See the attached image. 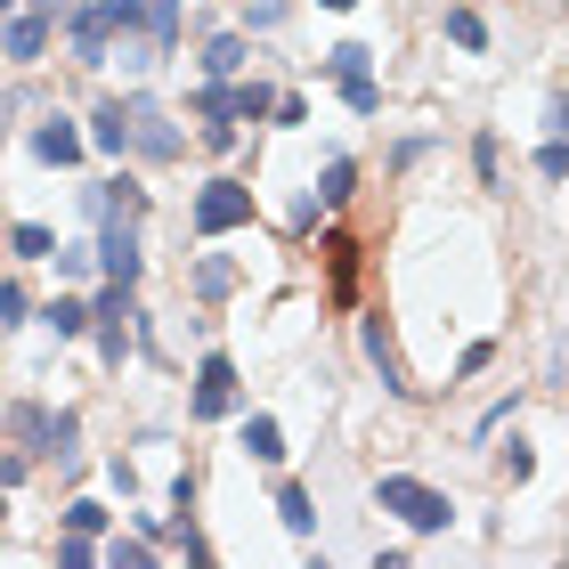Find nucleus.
Wrapping results in <instances>:
<instances>
[{
    "label": "nucleus",
    "instance_id": "nucleus-1",
    "mask_svg": "<svg viewBox=\"0 0 569 569\" xmlns=\"http://www.w3.org/2000/svg\"><path fill=\"white\" fill-rule=\"evenodd\" d=\"M375 505H382V512H399V521H407V529H423V537L456 521V505L439 497V488H423V480H407V472H391V480H382V488H375Z\"/></svg>",
    "mask_w": 569,
    "mask_h": 569
},
{
    "label": "nucleus",
    "instance_id": "nucleus-2",
    "mask_svg": "<svg viewBox=\"0 0 569 569\" xmlns=\"http://www.w3.org/2000/svg\"><path fill=\"white\" fill-rule=\"evenodd\" d=\"M252 220V188H237V179H212V188L196 196V228L203 237H228V228Z\"/></svg>",
    "mask_w": 569,
    "mask_h": 569
},
{
    "label": "nucleus",
    "instance_id": "nucleus-3",
    "mask_svg": "<svg viewBox=\"0 0 569 569\" xmlns=\"http://www.w3.org/2000/svg\"><path fill=\"white\" fill-rule=\"evenodd\" d=\"M90 326H98L107 367H122V350H131V284H107V293L90 301Z\"/></svg>",
    "mask_w": 569,
    "mask_h": 569
},
{
    "label": "nucleus",
    "instance_id": "nucleus-4",
    "mask_svg": "<svg viewBox=\"0 0 569 569\" xmlns=\"http://www.w3.org/2000/svg\"><path fill=\"white\" fill-rule=\"evenodd\" d=\"M90 261L107 269L114 284H139V220H122V212H107V237L90 244Z\"/></svg>",
    "mask_w": 569,
    "mask_h": 569
},
{
    "label": "nucleus",
    "instance_id": "nucleus-5",
    "mask_svg": "<svg viewBox=\"0 0 569 569\" xmlns=\"http://www.w3.org/2000/svg\"><path fill=\"white\" fill-rule=\"evenodd\" d=\"M73 66H107V49H114V17H107V0H90V9H73Z\"/></svg>",
    "mask_w": 569,
    "mask_h": 569
},
{
    "label": "nucleus",
    "instance_id": "nucleus-6",
    "mask_svg": "<svg viewBox=\"0 0 569 569\" xmlns=\"http://www.w3.org/2000/svg\"><path fill=\"white\" fill-rule=\"evenodd\" d=\"M358 342H367V358H375V375H382V391L416 399V382H407V367H399V342H391V326H382V318H367V326H358Z\"/></svg>",
    "mask_w": 569,
    "mask_h": 569
},
{
    "label": "nucleus",
    "instance_id": "nucleus-7",
    "mask_svg": "<svg viewBox=\"0 0 569 569\" xmlns=\"http://www.w3.org/2000/svg\"><path fill=\"white\" fill-rule=\"evenodd\" d=\"M228 407H237V367H228V358H203L196 367V416L212 423V416H228Z\"/></svg>",
    "mask_w": 569,
    "mask_h": 569
},
{
    "label": "nucleus",
    "instance_id": "nucleus-8",
    "mask_svg": "<svg viewBox=\"0 0 569 569\" xmlns=\"http://www.w3.org/2000/svg\"><path fill=\"white\" fill-rule=\"evenodd\" d=\"M131 147L147 154V163H171V154H179V131H171L154 107H131Z\"/></svg>",
    "mask_w": 569,
    "mask_h": 569
},
{
    "label": "nucleus",
    "instance_id": "nucleus-9",
    "mask_svg": "<svg viewBox=\"0 0 569 569\" xmlns=\"http://www.w3.org/2000/svg\"><path fill=\"white\" fill-rule=\"evenodd\" d=\"M90 147L98 154H131V107H122V98H107V107L90 114Z\"/></svg>",
    "mask_w": 569,
    "mask_h": 569
},
{
    "label": "nucleus",
    "instance_id": "nucleus-10",
    "mask_svg": "<svg viewBox=\"0 0 569 569\" xmlns=\"http://www.w3.org/2000/svg\"><path fill=\"white\" fill-rule=\"evenodd\" d=\"M33 154H41V163H82V131H73L66 114H49L33 131Z\"/></svg>",
    "mask_w": 569,
    "mask_h": 569
},
{
    "label": "nucleus",
    "instance_id": "nucleus-11",
    "mask_svg": "<svg viewBox=\"0 0 569 569\" xmlns=\"http://www.w3.org/2000/svg\"><path fill=\"white\" fill-rule=\"evenodd\" d=\"M326 284H333V301L358 293V237H326Z\"/></svg>",
    "mask_w": 569,
    "mask_h": 569
},
{
    "label": "nucleus",
    "instance_id": "nucleus-12",
    "mask_svg": "<svg viewBox=\"0 0 569 569\" xmlns=\"http://www.w3.org/2000/svg\"><path fill=\"white\" fill-rule=\"evenodd\" d=\"M0 49H9L17 66H33L49 49V17H9V33H0Z\"/></svg>",
    "mask_w": 569,
    "mask_h": 569
},
{
    "label": "nucleus",
    "instance_id": "nucleus-13",
    "mask_svg": "<svg viewBox=\"0 0 569 569\" xmlns=\"http://www.w3.org/2000/svg\"><path fill=\"white\" fill-rule=\"evenodd\" d=\"M244 58H252V41H244V33H220L212 49H203V73H212V82H228V73H244Z\"/></svg>",
    "mask_w": 569,
    "mask_h": 569
},
{
    "label": "nucleus",
    "instance_id": "nucleus-14",
    "mask_svg": "<svg viewBox=\"0 0 569 569\" xmlns=\"http://www.w3.org/2000/svg\"><path fill=\"white\" fill-rule=\"evenodd\" d=\"M196 293H203V301H228V293H237V261L203 252V261H196Z\"/></svg>",
    "mask_w": 569,
    "mask_h": 569
},
{
    "label": "nucleus",
    "instance_id": "nucleus-15",
    "mask_svg": "<svg viewBox=\"0 0 569 569\" xmlns=\"http://www.w3.org/2000/svg\"><path fill=\"white\" fill-rule=\"evenodd\" d=\"M277 512H284V529H293V537L318 529V505H309V488H301V480H284V488H277Z\"/></svg>",
    "mask_w": 569,
    "mask_h": 569
},
{
    "label": "nucleus",
    "instance_id": "nucleus-16",
    "mask_svg": "<svg viewBox=\"0 0 569 569\" xmlns=\"http://www.w3.org/2000/svg\"><path fill=\"white\" fill-rule=\"evenodd\" d=\"M41 318H49V333H58V342H73V333H90V301H66V293H58Z\"/></svg>",
    "mask_w": 569,
    "mask_h": 569
},
{
    "label": "nucleus",
    "instance_id": "nucleus-17",
    "mask_svg": "<svg viewBox=\"0 0 569 569\" xmlns=\"http://www.w3.org/2000/svg\"><path fill=\"white\" fill-rule=\"evenodd\" d=\"M139 17H147V41H154V49L179 41V0H139Z\"/></svg>",
    "mask_w": 569,
    "mask_h": 569
},
{
    "label": "nucleus",
    "instance_id": "nucleus-18",
    "mask_svg": "<svg viewBox=\"0 0 569 569\" xmlns=\"http://www.w3.org/2000/svg\"><path fill=\"white\" fill-rule=\"evenodd\" d=\"M277 107V90L269 82H237V90H228V114H237V122H261Z\"/></svg>",
    "mask_w": 569,
    "mask_h": 569
},
{
    "label": "nucleus",
    "instance_id": "nucleus-19",
    "mask_svg": "<svg viewBox=\"0 0 569 569\" xmlns=\"http://www.w3.org/2000/svg\"><path fill=\"white\" fill-rule=\"evenodd\" d=\"M9 244H17V261H49V252H58V237H49L41 220H24V228H9Z\"/></svg>",
    "mask_w": 569,
    "mask_h": 569
},
{
    "label": "nucleus",
    "instance_id": "nucleus-20",
    "mask_svg": "<svg viewBox=\"0 0 569 569\" xmlns=\"http://www.w3.org/2000/svg\"><path fill=\"white\" fill-rule=\"evenodd\" d=\"M9 431L24 439V456H41V431H49V416H41L33 399H24V407H9Z\"/></svg>",
    "mask_w": 569,
    "mask_h": 569
},
{
    "label": "nucleus",
    "instance_id": "nucleus-21",
    "mask_svg": "<svg viewBox=\"0 0 569 569\" xmlns=\"http://www.w3.org/2000/svg\"><path fill=\"white\" fill-rule=\"evenodd\" d=\"M73 439H82V423H73V416H49V431H41V456L73 463Z\"/></svg>",
    "mask_w": 569,
    "mask_h": 569
},
{
    "label": "nucleus",
    "instance_id": "nucleus-22",
    "mask_svg": "<svg viewBox=\"0 0 569 569\" xmlns=\"http://www.w3.org/2000/svg\"><path fill=\"white\" fill-rule=\"evenodd\" d=\"M358 196V163H326V179H318V203H350Z\"/></svg>",
    "mask_w": 569,
    "mask_h": 569
},
{
    "label": "nucleus",
    "instance_id": "nucleus-23",
    "mask_svg": "<svg viewBox=\"0 0 569 569\" xmlns=\"http://www.w3.org/2000/svg\"><path fill=\"white\" fill-rule=\"evenodd\" d=\"M244 448L261 456V463H277V456H284V431H277L269 416H252V423H244Z\"/></svg>",
    "mask_w": 569,
    "mask_h": 569
},
{
    "label": "nucleus",
    "instance_id": "nucleus-24",
    "mask_svg": "<svg viewBox=\"0 0 569 569\" xmlns=\"http://www.w3.org/2000/svg\"><path fill=\"white\" fill-rule=\"evenodd\" d=\"M98 561H114V569H154V546H147V537H114Z\"/></svg>",
    "mask_w": 569,
    "mask_h": 569
},
{
    "label": "nucleus",
    "instance_id": "nucleus-25",
    "mask_svg": "<svg viewBox=\"0 0 569 569\" xmlns=\"http://www.w3.org/2000/svg\"><path fill=\"white\" fill-rule=\"evenodd\" d=\"M342 98H350V114H375V107H382L375 73H342Z\"/></svg>",
    "mask_w": 569,
    "mask_h": 569
},
{
    "label": "nucleus",
    "instance_id": "nucleus-26",
    "mask_svg": "<svg viewBox=\"0 0 569 569\" xmlns=\"http://www.w3.org/2000/svg\"><path fill=\"white\" fill-rule=\"evenodd\" d=\"M448 41H456V49H480V41H488V24H480L472 9H448Z\"/></svg>",
    "mask_w": 569,
    "mask_h": 569
},
{
    "label": "nucleus",
    "instance_id": "nucleus-27",
    "mask_svg": "<svg viewBox=\"0 0 569 569\" xmlns=\"http://www.w3.org/2000/svg\"><path fill=\"white\" fill-rule=\"evenodd\" d=\"M58 561H66V569H90V561H98V546H90L82 529H66V537H58Z\"/></svg>",
    "mask_w": 569,
    "mask_h": 569
},
{
    "label": "nucleus",
    "instance_id": "nucleus-28",
    "mask_svg": "<svg viewBox=\"0 0 569 569\" xmlns=\"http://www.w3.org/2000/svg\"><path fill=\"white\" fill-rule=\"evenodd\" d=\"M66 529H82V537H98V529H107V505H90V497H82V505H66Z\"/></svg>",
    "mask_w": 569,
    "mask_h": 569
},
{
    "label": "nucleus",
    "instance_id": "nucleus-29",
    "mask_svg": "<svg viewBox=\"0 0 569 569\" xmlns=\"http://www.w3.org/2000/svg\"><path fill=\"white\" fill-rule=\"evenodd\" d=\"M472 171H480V188H497V139H488V131L472 139Z\"/></svg>",
    "mask_w": 569,
    "mask_h": 569
},
{
    "label": "nucleus",
    "instance_id": "nucleus-30",
    "mask_svg": "<svg viewBox=\"0 0 569 569\" xmlns=\"http://www.w3.org/2000/svg\"><path fill=\"white\" fill-rule=\"evenodd\" d=\"M196 114H203V122H220V114H228V90H220V82H203V90H196Z\"/></svg>",
    "mask_w": 569,
    "mask_h": 569
},
{
    "label": "nucleus",
    "instance_id": "nucleus-31",
    "mask_svg": "<svg viewBox=\"0 0 569 569\" xmlns=\"http://www.w3.org/2000/svg\"><path fill=\"white\" fill-rule=\"evenodd\" d=\"M203 147L228 154V147H237V122H228V114H220V122H203Z\"/></svg>",
    "mask_w": 569,
    "mask_h": 569
},
{
    "label": "nucleus",
    "instance_id": "nucleus-32",
    "mask_svg": "<svg viewBox=\"0 0 569 569\" xmlns=\"http://www.w3.org/2000/svg\"><path fill=\"white\" fill-rule=\"evenodd\" d=\"M537 171H546V179H561V171H569V154H561V139H546V147H537Z\"/></svg>",
    "mask_w": 569,
    "mask_h": 569
},
{
    "label": "nucleus",
    "instance_id": "nucleus-33",
    "mask_svg": "<svg viewBox=\"0 0 569 569\" xmlns=\"http://www.w3.org/2000/svg\"><path fill=\"white\" fill-rule=\"evenodd\" d=\"M24 318V284H0V326H17Z\"/></svg>",
    "mask_w": 569,
    "mask_h": 569
},
{
    "label": "nucleus",
    "instance_id": "nucleus-34",
    "mask_svg": "<svg viewBox=\"0 0 569 569\" xmlns=\"http://www.w3.org/2000/svg\"><path fill=\"white\" fill-rule=\"evenodd\" d=\"M73 9H82V0H33V17H49V24H66Z\"/></svg>",
    "mask_w": 569,
    "mask_h": 569
},
{
    "label": "nucleus",
    "instance_id": "nucleus-35",
    "mask_svg": "<svg viewBox=\"0 0 569 569\" xmlns=\"http://www.w3.org/2000/svg\"><path fill=\"white\" fill-rule=\"evenodd\" d=\"M318 9H358V0H318Z\"/></svg>",
    "mask_w": 569,
    "mask_h": 569
},
{
    "label": "nucleus",
    "instance_id": "nucleus-36",
    "mask_svg": "<svg viewBox=\"0 0 569 569\" xmlns=\"http://www.w3.org/2000/svg\"><path fill=\"white\" fill-rule=\"evenodd\" d=\"M0 9H9V0H0Z\"/></svg>",
    "mask_w": 569,
    "mask_h": 569
}]
</instances>
